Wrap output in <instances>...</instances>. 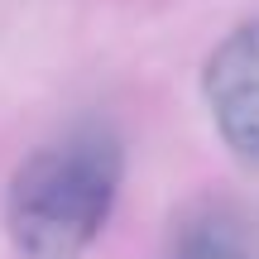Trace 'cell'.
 <instances>
[{"mask_svg":"<svg viewBox=\"0 0 259 259\" xmlns=\"http://www.w3.org/2000/svg\"><path fill=\"white\" fill-rule=\"evenodd\" d=\"M125 144L111 125H72L15 168L5 231L19 259H82L111 221Z\"/></svg>","mask_w":259,"mask_h":259,"instance_id":"cell-1","label":"cell"},{"mask_svg":"<svg viewBox=\"0 0 259 259\" xmlns=\"http://www.w3.org/2000/svg\"><path fill=\"white\" fill-rule=\"evenodd\" d=\"M206 106L235 158L259 163V19L240 24L206 63Z\"/></svg>","mask_w":259,"mask_h":259,"instance_id":"cell-2","label":"cell"},{"mask_svg":"<svg viewBox=\"0 0 259 259\" xmlns=\"http://www.w3.org/2000/svg\"><path fill=\"white\" fill-rule=\"evenodd\" d=\"M168 259H250V245H245L240 226L221 211L192 216L183 231L173 235V250Z\"/></svg>","mask_w":259,"mask_h":259,"instance_id":"cell-3","label":"cell"}]
</instances>
